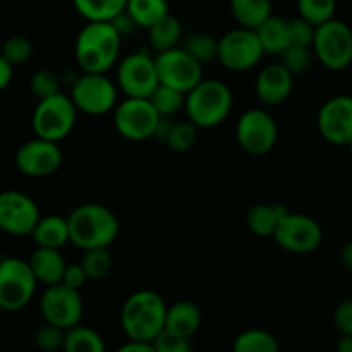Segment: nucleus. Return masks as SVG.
<instances>
[{"instance_id": "c03bdc74", "label": "nucleus", "mask_w": 352, "mask_h": 352, "mask_svg": "<svg viewBox=\"0 0 352 352\" xmlns=\"http://www.w3.org/2000/svg\"><path fill=\"white\" fill-rule=\"evenodd\" d=\"M110 23L113 24V28L117 30V33H119L122 38L129 36V34H133L134 31L140 30V28L136 26V23L133 21V17H131L126 10H122L120 14H117V16L113 17Z\"/></svg>"}, {"instance_id": "c85d7f7f", "label": "nucleus", "mask_w": 352, "mask_h": 352, "mask_svg": "<svg viewBox=\"0 0 352 352\" xmlns=\"http://www.w3.org/2000/svg\"><path fill=\"white\" fill-rule=\"evenodd\" d=\"M127 0H72L74 9L86 21H112L126 9Z\"/></svg>"}, {"instance_id": "393cba45", "label": "nucleus", "mask_w": 352, "mask_h": 352, "mask_svg": "<svg viewBox=\"0 0 352 352\" xmlns=\"http://www.w3.org/2000/svg\"><path fill=\"white\" fill-rule=\"evenodd\" d=\"M148 43L155 54L179 47L182 40V24L172 14L165 16L153 26L148 28Z\"/></svg>"}, {"instance_id": "49530a36", "label": "nucleus", "mask_w": 352, "mask_h": 352, "mask_svg": "<svg viewBox=\"0 0 352 352\" xmlns=\"http://www.w3.org/2000/svg\"><path fill=\"white\" fill-rule=\"evenodd\" d=\"M116 352H155L151 342H140V340H129L120 346Z\"/></svg>"}, {"instance_id": "a18cd8bd", "label": "nucleus", "mask_w": 352, "mask_h": 352, "mask_svg": "<svg viewBox=\"0 0 352 352\" xmlns=\"http://www.w3.org/2000/svg\"><path fill=\"white\" fill-rule=\"evenodd\" d=\"M12 76H14V67L2 57V55H0V91H3V89L10 85Z\"/></svg>"}, {"instance_id": "423d86ee", "label": "nucleus", "mask_w": 352, "mask_h": 352, "mask_svg": "<svg viewBox=\"0 0 352 352\" xmlns=\"http://www.w3.org/2000/svg\"><path fill=\"white\" fill-rule=\"evenodd\" d=\"M311 50L325 69L333 72L346 71L352 64L351 26L336 17L316 26Z\"/></svg>"}, {"instance_id": "de8ad7c7", "label": "nucleus", "mask_w": 352, "mask_h": 352, "mask_svg": "<svg viewBox=\"0 0 352 352\" xmlns=\"http://www.w3.org/2000/svg\"><path fill=\"white\" fill-rule=\"evenodd\" d=\"M339 258H340V263H342V267L352 274V241H347V243L340 248Z\"/></svg>"}, {"instance_id": "6e6552de", "label": "nucleus", "mask_w": 352, "mask_h": 352, "mask_svg": "<svg viewBox=\"0 0 352 352\" xmlns=\"http://www.w3.org/2000/svg\"><path fill=\"white\" fill-rule=\"evenodd\" d=\"M69 98L72 100L79 113L100 117L116 109L119 88L107 74L82 72L72 82Z\"/></svg>"}, {"instance_id": "bb28decb", "label": "nucleus", "mask_w": 352, "mask_h": 352, "mask_svg": "<svg viewBox=\"0 0 352 352\" xmlns=\"http://www.w3.org/2000/svg\"><path fill=\"white\" fill-rule=\"evenodd\" d=\"M126 10L140 30H148L170 14L167 0H127Z\"/></svg>"}, {"instance_id": "c9c22d12", "label": "nucleus", "mask_w": 352, "mask_h": 352, "mask_svg": "<svg viewBox=\"0 0 352 352\" xmlns=\"http://www.w3.org/2000/svg\"><path fill=\"white\" fill-rule=\"evenodd\" d=\"M0 55H2L12 67L23 65L26 64L31 58V55H33V43L30 41V38L23 36V34H14V36L7 38V40L3 41Z\"/></svg>"}, {"instance_id": "7c9ffc66", "label": "nucleus", "mask_w": 352, "mask_h": 352, "mask_svg": "<svg viewBox=\"0 0 352 352\" xmlns=\"http://www.w3.org/2000/svg\"><path fill=\"white\" fill-rule=\"evenodd\" d=\"M79 265L85 270L88 280L98 282L109 277L113 267V260L109 248H93V250L82 251Z\"/></svg>"}, {"instance_id": "37998d69", "label": "nucleus", "mask_w": 352, "mask_h": 352, "mask_svg": "<svg viewBox=\"0 0 352 352\" xmlns=\"http://www.w3.org/2000/svg\"><path fill=\"white\" fill-rule=\"evenodd\" d=\"M62 284L67 285V287L76 289V291H81L85 287V284L88 282V277H86L85 270L79 263L67 265L64 270V275H62Z\"/></svg>"}, {"instance_id": "a878e982", "label": "nucleus", "mask_w": 352, "mask_h": 352, "mask_svg": "<svg viewBox=\"0 0 352 352\" xmlns=\"http://www.w3.org/2000/svg\"><path fill=\"white\" fill-rule=\"evenodd\" d=\"M230 12L241 28L256 30L272 16V0H229Z\"/></svg>"}, {"instance_id": "8fccbe9b", "label": "nucleus", "mask_w": 352, "mask_h": 352, "mask_svg": "<svg viewBox=\"0 0 352 352\" xmlns=\"http://www.w3.org/2000/svg\"><path fill=\"white\" fill-rule=\"evenodd\" d=\"M347 148H349V153H351V157H352V141L349 144H347Z\"/></svg>"}, {"instance_id": "9d476101", "label": "nucleus", "mask_w": 352, "mask_h": 352, "mask_svg": "<svg viewBox=\"0 0 352 352\" xmlns=\"http://www.w3.org/2000/svg\"><path fill=\"white\" fill-rule=\"evenodd\" d=\"M112 112L117 134L134 143L151 140L162 119L148 98L124 96L122 102H117Z\"/></svg>"}, {"instance_id": "cd10ccee", "label": "nucleus", "mask_w": 352, "mask_h": 352, "mask_svg": "<svg viewBox=\"0 0 352 352\" xmlns=\"http://www.w3.org/2000/svg\"><path fill=\"white\" fill-rule=\"evenodd\" d=\"M64 352H107V346L103 337L96 330L85 325H76L72 329L65 330Z\"/></svg>"}, {"instance_id": "ddd939ff", "label": "nucleus", "mask_w": 352, "mask_h": 352, "mask_svg": "<svg viewBox=\"0 0 352 352\" xmlns=\"http://www.w3.org/2000/svg\"><path fill=\"white\" fill-rule=\"evenodd\" d=\"M274 241L287 253L308 254L318 250L323 241V229L306 213L287 212L278 222Z\"/></svg>"}, {"instance_id": "0eeeda50", "label": "nucleus", "mask_w": 352, "mask_h": 352, "mask_svg": "<svg viewBox=\"0 0 352 352\" xmlns=\"http://www.w3.org/2000/svg\"><path fill=\"white\" fill-rule=\"evenodd\" d=\"M38 282L28 260L17 256H2L0 260V309L19 311L34 298Z\"/></svg>"}, {"instance_id": "e433bc0d", "label": "nucleus", "mask_w": 352, "mask_h": 352, "mask_svg": "<svg viewBox=\"0 0 352 352\" xmlns=\"http://www.w3.org/2000/svg\"><path fill=\"white\" fill-rule=\"evenodd\" d=\"M30 91L38 100L48 98V96H54L62 91V81L54 71L40 69V71L33 72V76L30 78Z\"/></svg>"}, {"instance_id": "6ab92c4d", "label": "nucleus", "mask_w": 352, "mask_h": 352, "mask_svg": "<svg viewBox=\"0 0 352 352\" xmlns=\"http://www.w3.org/2000/svg\"><path fill=\"white\" fill-rule=\"evenodd\" d=\"M294 88V76L280 64H268L260 69L254 79V93L265 107H278L289 100Z\"/></svg>"}, {"instance_id": "58836bf2", "label": "nucleus", "mask_w": 352, "mask_h": 352, "mask_svg": "<svg viewBox=\"0 0 352 352\" xmlns=\"http://www.w3.org/2000/svg\"><path fill=\"white\" fill-rule=\"evenodd\" d=\"M64 336L65 330L50 325V323H45L34 333V344H36L38 349L43 352H57L62 351Z\"/></svg>"}, {"instance_id": "4be33fe9", "label": "nucleus", "mask_w": 352, "mask_h": 352, "mask_svg": "<svg viewBox=\"0 0 352 352\" xmlns=\"http://www.w3.org/2000/svg\"><path fill=\"white\" fill-rule=\"evenodd\" d=\"M289 210L280 203H256L246 213V226L256 237H272Z\"/></svg>"}, {"instance_id": "39448f33", "label": "nucleus", "mask_w": 352, "mask_h": 352, "mask_svg": "<svg viewBox=\"0 0 352 352\" xmlns=\"http://www.w3.org/2000/svg\"><path fill=\"white\" fill-rule=\"evenodd\" d=\"M78 113L69 95L62 91L48 98L38 100V105L31 117L34 136L60 143L76 127Z\"/></svg>"}, {"instance_id": "7ed1b4c3", "label": "nucleus", "mask_w": 352, "mask_h": 352, "mask_svg": "<svg viewBox=\"0 0 352 352\" xmlns=\"http://www.w3.org/2000/svg\"><path fill=\"white\" fill-rule=\"evenodd\" d=\"M167 302L148 289L133 292L120 308V327L129 340L151 342L165 329Z\"/></svg>"}, {"instance_id": "aec40b11", "label": "nucleus", "mask_w": 352, "mask_h": 352, "mask_svg": "<svg viewBox=\"0 0 352 352\" xmlns=\"http://www.w3.org/2000/svg\"><path fill=\"white\" fill-rule=\"evenodd\" d=\"M201 322L203 313L199 306L189 299H182V301L167 306L164 330L174 333V336L184 337V339H191L199 330Z\"/></svg>"}, {"instance_id": "2f4dec72", "label": "nucleus", "mask_w": 352, "mask_h": 352, "mask_svg": "<svg viewBox=\"0 0 352 352\" xmlns=\"http://www.w3.org/2000/svg\"><path fill=\"white\" fill-rule=\"evenodd\" d=\"M153 105V109L157 110L160 117H167L172 119L175 113H179L181 110H184V102H186V93L179 91V89L170 88V86H165L158 82L157 88L153 89V93L148 98Z\"/></svg>"}, {"instance_id": "20e7f679", "label": "nucleus", "mask_w": 352, "mask_h": 352, "mask_svg": "<svg viewBox=\"0 0 352 352\" xmlns=\"http://www.w3.org/2000/svg\"><path fill=\"white\" fill-rule=\"evenodd\" d=\"M232 89L220 79L203 78L186 93L184 112L198 129H213L226 122L232 112Z\"/></svg>"}, {"instance_id": "b1692460", "label": "nucleus", "mask_w": 352, "mask_h": 352, "mask_svg": "<svg viewBox=\"0 0 352 352\" xmlns=\"http://www.w3.org/2000/svg\"><path fill=\"white\" fill-rule=\"evenodd\" d=\"M256 36L260 40L265 55H280L291 45L289 41L287 21L272 14L256 28Z\"/></svg>"}, {"instance_id": "5701e85b", "label": "nucleus", "mask_w": 352, "mask_h": 352, "mask_svg": "<svg viewBox=\"0 0 352 352\" xmlns=\"http://www.w3.org/2000/svg\"><path fill=\"white\" fill-rule=\"evenodd\" d=\"M34 244L40 248H52V250H62L69 243V223L67 217L54 215L40 217L31 232Z\"/></svg>"}, {"instance_id": "1a4fd4ad", "label": "nucleus", "mask_w": 352, "mask_h": 352, "mask_svg": "<svg viewBox=\"0 0 352 352\" xmlns=\"http://www.w3.org/2000/svg\"><path fill=\"white\" fill-rule=\"evenodd\" d=\"M236 141L251 157L268 155L278 141L277 120L267 109H248L236 122Z\"/></svg>"}, {"instance_id": "473e14b6", "label": "nucleus", "mask_w": 352, "mask_h": 352, "mask_svg": "<svg viewBox=\"0 0 352 352\" xmlns=\"http://www.w3.org/2000/svg\"><path fill=\"white\" fill-rule=\"evenodd\" d=\"M198 127L191 120H181V122H172L167 134L164 138V143L174 153H188L195 146L198 140Z\"/></svg>"}, {"instance_id": "4c0bfd02", "label": "nucleus", "mask_w": 352, "mask_h": 352, "mask_svg": "<svg viewBox=\"0 0 352 352\" xmlns=\"http://www.w3.org/2000/svg\"><path fill=\"white\" fill-rule=\"evenodd\" d=\"M313 50L309 47H298V45H289L280 54V64L291 72L292 76L302 74L308 71L313 64Z\"/></svg>"}, {"instance_id": "79ce46f5", "label": "nucleus", "mask_w": 352, "mask_h": 352, "mask_svg": "<svg viewBox=\"0 0 352 352\" xmlns=\"http://www.w3.org/2000/svg\"><path fill=\"white\" fill-rule=\"evenodd\" d=\"M332 320L340 336H352V299H344L336 306Z\"/></svg>"}, {"instance_id": "f257e3e1", "label": "nucleus", "mask_w": 352, "mask_h": 352, "mask_svg": "<svg viewBox=\"0 0 352 352\" xmlns=\"http://www.w3.org/2000/svg\"><path fill=\"white\" fill-rule=\"evenodd\" d=\"M122 36L110 21H88L78 33L74 57L79 69L89 74H107L117 65Z\"/></svg>"}, {"instance_id": "dca6fc26", "label": "nucleus", "mask_w": 352, "mask_h": 352, "mask_svg": "<svg viewBox=\"0 0 352 352\" xmlns=\"http://www.w3.org/2000/svg\"><path fill=\"white\" fill-rule=\"evenodd\" d=\"M41 213L36 201L16 189L0 191V230L14 237L31 236Z\"/></svg>"}, {"instance_id": "f704fd0d", "label": "nucleus", "mask_w": 352, "mask_h": 352, "mask_svg": "<svg viewBox=\"0 0 352 352\" xmlns=\"http://www.w3.org/2000/svg\"><path fill=\"white\" fill-rule=\"evenodd\" d=\"M337 0H298L299 17L311 23L313 26L327 23L336 17Z\"/></svg>"}, {"instance_id": "09e8293b", "label": "nucleus", "mask_w": 352, "mask_h": 352, "mask_svg": "<svg viewBox=\"0 0 352 352\" xmlns=\"http://www.w3.org/2000/svg\"><path fill=\"white\" fill-rule=\"evenodd\" d=\"M337 352H352V336H340L337 342Z\"/></svg>"}, {"instance_id": "2eb2a0df", "label": "nucleus", "mask_w": 352, "mask_h": 352, "mask_svg": "<svg viewBox=\"0 0 352 352\" xmlns=\"http://www.w3.org/2000/svg\"><path fill=\"white\" fill-rule=\"evenodd\" d=\"M158 82L188 93L203 79V65L182 47L170 48L155 55Z\"/></svg>"}, {"instance_id": "4468645a", "label": "nucleus", "mask_w": 352, "mask_h": 352, "mask_svg": "<svg viewBox=\"0 0 352 352\" xmlns=\"http://www.w3.org/2000/svg\"><path fill=\"white\" fill-rule=\"evenodd\" d=\"M40 311L45 323L69 330L81 323L85 315V301L81 292L58 282L47 285L40 298Z\"/></svg>"}, {"instance_id": "a19ab883", "label": "nucleus", "mask_w": 352, "mask_h": 352, "mask_svg": "<svg viewBox=\"0 0 352 352\" xmlns=\"http://www.w3.org/2000/svg\"><path fill=\"white\" fill-rule=\"evenodd\" d=\"M155 352H191V339L174 336V333L162 330L153 340H151Z\"/></svg>"}, {"instance_id": "f8f14e48", "label": "nucleus", "mask_w": 352, "mask_h": 352, "mask_svg": "<svg viewBox=\"0 0 352 352\" xmlns=\"http://www.w3.org/2000/svg\"><path fill=\"white\" fill-rule=\"evenodd\" d=\"M117 88L124 96L150 98L158 86L155 55L148 50H138L117 62Z\"/></svg>"}, {"instance_id": "ea45409f", "label": "nucleus", "mask_w": 352, "mask_h": 352, "mask_svg": "<svg viewBox=\"0 0 352 352\" xmlns=\"http://www.w3.org/2000/svg\"><path fill=\"white\" fill-rule=\"evenodd\" d=\"M287 26H289V41H291V45L311 48L316 26H313L311 23H308V21H305L299 16L294 17V19H289Z\"/></svg>"}, {"instance_id": "f03ea898", "label": "nucleus", "mask_w": 352, "mask_h": 352, "mask_svg": "<svg viewBox=\"0 0 352 352\" xmlns=\"http://www.w3.org/2000/svg\"><path fill=\"white\" fill-rule=\"evenodd\" d=\"M69 243L78 250L110 248L119 237L120 222L116 213L102 203H82L67 215Z\"/></svg>"}, {"instance_id": "9b49d317", "label": "nucleus", "mask_w": 352, "mask_h": 352, "mask_svg": "<svg viewBox=\"0 0 352 352\" xmlns=\"http://www.w3.org/2000/svg\"><path fill=\"white\" fill-rule=\"evenodd\" d=\"M265 57L256 31L234 28L219 38L217 60L230 72H246L256 67Z\"/></svg>"}, {"instance_id": "412c9836", "label": "nucleus", "mask_w": 352, "mask_h": 352, "mask_svg": "<svg viewBox=\"0 0 352 352\" xmlns=\"http://www.w3.org/2000/svg\"><path fill=\"white\" fill-rule=\"evenodd\" d=\"M28 263H30V268L38 284H43L45 287L47 285L58 284L62 280L65 267H67L60 250H52V248L40 246H36V250L31 253Z\"/></svg>"}, {"instance_id": "a211bd4d", "label": "nucleus", "mask_w": 352, "mask_h": 352, "mask_svg": "<svg viewBox=\"0 0 352 352\" xmlns=\"http://www.w3.org/2000/svg\"><path fill=\"white\" fill-rule=\"evenodd\" d=\"M320 136L336 146L352 141V95H337L327 100L316 119Z\"/></svg>"}, {"instance_id": "f3484780", "label": "nucleus", "mask_w": 352, "mask_h": 352, "mask_svg": "<svg viewBox=\"0 0 352 352\" xmlns=\"http://www.w3.org/2000/svg\"><path fill=\"white\" fill-rule=\"evenodd\" d=\"M14 160H16L17 170L23 175L31 179H43L60 168L64 155L58 143L34 136L33 140L26 141L17 148Z\"/></svg>"}, {"instance_id": "3c124183", "label": "nucleus", "mask_w": 352, "mask_h": 352, "mask_svg": "<svg viewBox=\"0 0 352 352\" xmlns=\"http://www.w3.org/2000/svg\"><path fill=\"white\" fill-rule=\"evenodd\" d=\"M0 260H2V254H0Z\"/></svg>"}, {"instance_id": "72a5a7b5", "label": "nucleus", "mask_w": 352, "mask_h": 352, "mask_svg": "<svg viewBox=\"0 0 352 352\" xmlns=\"http://www.w3.org/2000/svg\"><path fill=\"white\" fill-rule=\"evenodd\" d=\"M186 52L191 55L195 60H198L199 64H206V62H212L217 58V48H219V40L215 36L208 33H192L189 34L184 40L182 45Z\"/></svg>"}, {"instance_id": "c756f323", "label": "nucleus", "mask_w": 352, "mask_h": 352, "mask_svg": "<svg viewBox=\"0 0 352 352\" xmlns=\"http://www.w3.org/2000/svg\"><path fill=\"white\" fill-rule=\"evenodd\" d=\"M232 352H278V342L268 330L248 329L236 337Z\"/></svg>"}]
</instances>
